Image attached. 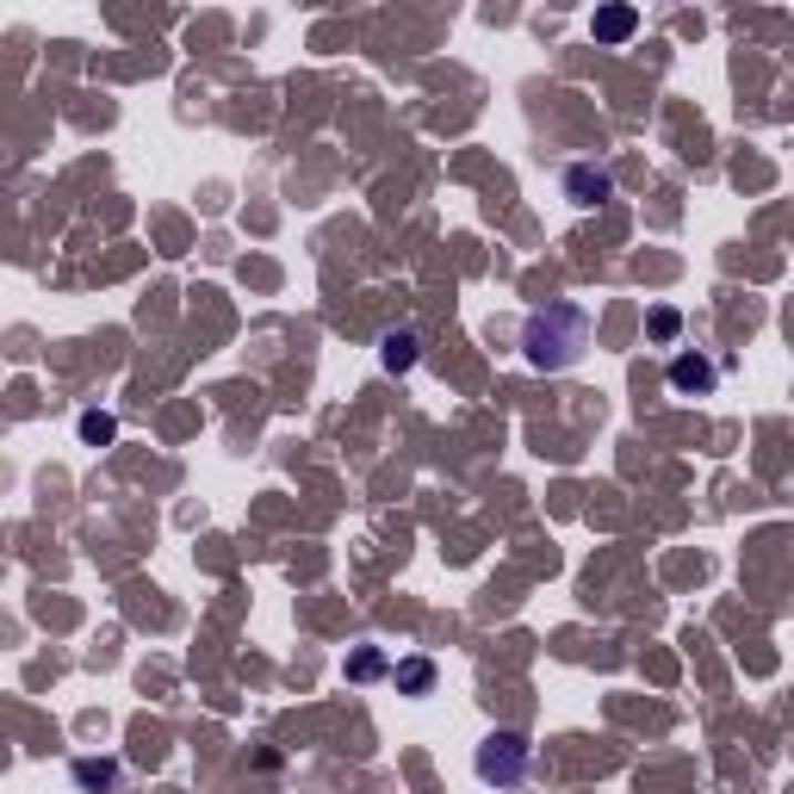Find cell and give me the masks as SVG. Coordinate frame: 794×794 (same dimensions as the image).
<instances>
[{"instance_id": "1", "label": "cell", "mask_w": 794, "mask_h": 794, "mask_svg": "<svg viewBox=\"0 0 794 794\" xmlns=\"http://www.w3.org/2000/svg\"><path fill=\"white\" fill-rule=\"evenodd\" d=\"M584 342H590V317L577 311V305H546V311H534L528 329H522L528 367H540V373H565V367L584 354Z\"/></svg>"}, {"instance_id": "2", "label": "cell", "mask_w": 794, "mask_h": 794, "mask_svg": "<svg viewBox=\"0 0 794 794\" xmlns=\"http://www.w3.org/2000/svg\"><path fill=\"white\" fill-rule=\"evenodd\" d=\"M478 776L497 782V788H515V782L528 776V739L522 732H491L478 745Z\"/></svg>"}, {"instance_id": "3", "label": "cell", "mask_w": 794, "mask_h": 794, "mask_svg": "<svg viewBox=\"0 0 794 794\" xmlns=\"http://www.w3.org/2000/svg\"><path fill=\"white\" fill-rule=\"evenodd\" d=\"M608 193H615V181H608V168H565V199L577 205V212H596V205H608Z\"/></svg>"}, {"instance_id": "4", "label": "cell", "mask_w": 794, "mask_h": 794, "mask_svg": "<svg viewBox=\"0 0 794 794\" xmlns=\"http://www.w3.org/2000/svg\"><path fill=\"white\" fill-rule=\"evenodd\" d=\"M714 360H701V354H677L670 360V385L677 391H714Z\"/></svg>"}, {"instance_id": "5", "label": "cell", "mask_w": 794, "mask_h": 794, "mask_svg": "<svg viewBox=\"0 0 794 794\" xmlns=\"http://www.w3.org/2000/svg\"><path fill=\"white\" fill-rule=\"evenodd\" d=\"M633 25H639V13H633V7H602V13L590 19L596 44H627V38H633Z\"/></svg>"}, {"instance_id": "6", "label": "cell", "mask_w": 794, "mask_h": 794, "mask_svg": "<svg viewBox=\"0 0 794 794\" xmlns=\"http://www.w3.org/2000/svg\"><path fill=\"white\" fill-rule=\"evenodd\" d=\"M379 360H385L391 373H410V367H416V336H410V329H391L385 342H379Z\"/></svg>"}, {"instance_id": "7", "label": "cell", "mask_w": 794, "mask_h": 794, "mask_svg": "<svg viewBox=\"0 0 794 794\" xmlns=\"http://www.w3.org/2000/svg\"><path fill=\"white\" fill-rule=\"evenodd\" d=\"M435 689V664L429 658H404L398 664V695H429Z\"/></svg>"}, {"instance_id": "8", "label": "cell", "mask_w": 794, "mask_h": 794, "mask_svg": "<svg viewBox=\"0 0 794 794\" xmlns=\"http://www.w3.org/2000/svg\"><path fill=\"white\" fill-rule=\"evenodd\" d=\"M75 776H81V782H100V788H106V782H118V763H75Z\"/></svg>"}, {"instance_id": "9", "label": "cell", "mask_w": 794, "mask_h": 794, "mask_svg": "<svg viewBox=\"0 0 794 794\" xmlns=\"http://www.w3.org/2000/svg\"><path fill=\"white\" fill-rule=\"evenodd\" d=\"M112 429H118L112 416H81V435L87 441H112Z\"/></svg>"}]
</instances>
